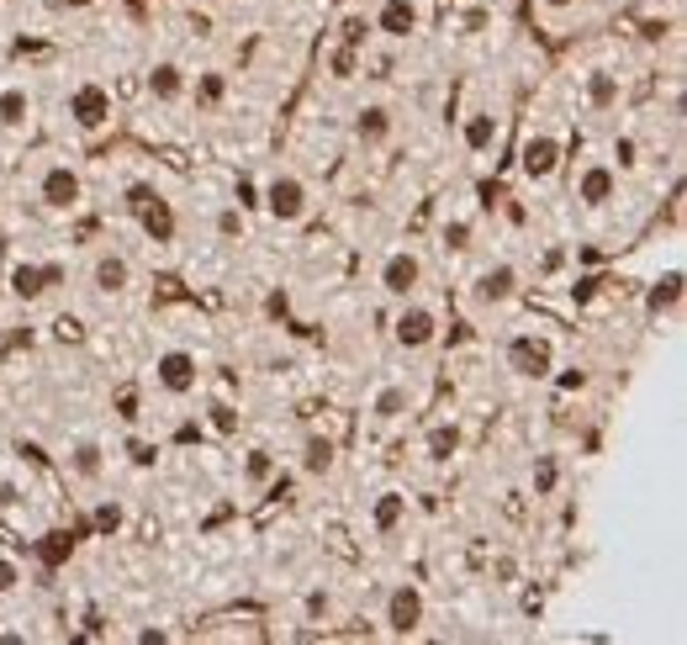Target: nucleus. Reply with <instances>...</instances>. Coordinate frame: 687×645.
<instances>
[{
  "mask_svg": "<svg viewBox=\"0 0 687 645\" xmlns=\"http://www.w3.org/2000/svg\"><path fill=\"white\" fill-rule=\"evenodd\" d=\"M127 212H133V223L143 228L148 244H159V249L175 244L180 217H175V201L164 196L159 186H148V180H133V186H127Z\"/></svg>",
  "mask_w": 687,
  "mask_h": 645,
  "instance_id": "obj_1",
  "label": "nucleus"
},
{
  "mask_svg": "<svg viewBox=\"0 0 687 645\" xmlns=\"http://www.w3.org/2000/svg\"><path fill=\"white\" fill-rule=\"evenodd\" d=\"M259 207H265L275 223H302V217L312 212V191H307V180L302 175H291V170H281V175H270L265 180V191H259Z\"/></svg>",
  "mask_w": 687,
  "mask_h": 645,
  "instance_id": "obj_2",
  "label": "nucleus"
},
{
  "mask_svg": "<svg viewBox=\"0 0 687 645\" xmlns=\"http://www.w3.org/2000/svg\"><path fill=\"white\" fill-rule=\"evenodd\" d=\"M423 619H429V598H423V587L418 582H397L392 593H386V608H381L386 635H418Z\"/></svg>",
  "mask_w": 687,
  "mask_h": 645,
  "instance_id": "obj_3",
  "label": "nucleus"
},
{
  "mask_svg": "<svg viewBox=\"0 0 687 645\" xmlns=\"http://www.w3.org/2000/svg\"><path fill=\"white\" fill-rule=\"evenodd\" d=\"M37 201H43L48 212H74L85 201V180L74 164H48L43 175H37Z\"/></svg>",
  "mask_w": 687,
  "mask_h": 645,
  "instance_id": "obj_4",
  "label": "nucleus"
},
{
  "mask_svg": "<svg viewBox=\"0 0 687 645\" xmlns=\"http://www.w3.org/2000/svg\"><path fill=\"white\" fill-rule=\"evenodd\" d=\"M571 196L582 201V207H608V201L619 196V170L608 159H582L577 164V180H571Z\"/></svg>",
  "mask_w": 687,
  "mask_h": 645,
  "instance_id": "obj_5",
  "label": "nucleus"
},
{
  "mask_svg": "<svg viewBox=\"0 0 687 645\" xmlns=\"http://www.w3.org/2000/svg\"><path fill=\"white\" fill-rule=\"evenodd\" d=\"M69 122L80 127V133H101L111 122V90L101 80H80L69 90Z\"/></svg>",
  "mask_w": 687,
  "mask_h": 645,
  "instance_id": "obj_6",
  "label": "nucleus"
},
{
  "mask_svg": "<svg viewBox=\"0 0 687 645\" xmlns=\"http://www.w3.org/2000/svg\"><path fill=\"white\" fill-rule=\"evenodd\" d=\"M376 286H381L392 302H407V297L423 286V260H418L413 249H392V254L381 260V270H376Z\"/></svg>",
  "mask_w": 687,
  "mask_h": 645,
  "instance_id": "obj_7",
  "label": "nucleus"
},
{
  "mask_svg": "<svg viewBox=\"0 0 687 645\" xmlns=\"http://www.w3.org/2000/svg\"><path fill=\"white\" fill-rule=\"evenodd\" d=\"M508 371L524 376V381H545V376L555 371L550 339H540V334H513V339H508Z\"/></svg>",
  "mask_w": 687,
  "mask_h": 645,
  "instance_id": "obj_8",
  "label": "nucleus"
},
{
  "mask_svg": "<svg viewBox=\"0 0 687 645\" xmlns=\"http://www.w3.org/2000/svg\"><path fill=\"white\" fill-rule=\"evenodd\" d=\"M561 154H566L561 138L540 127V133H529L524 149H518V170H524V180H534V186H545V180L561 170Z\"/></svg>",
  "mask_w": 687,
  "mask_h": 645,
  "instance_id": "obj_9",
  "label": "nucleus"
},
{
  "mask_svg": "<svg viewBox=\"0 0 687 645\" xmlns=\"http://www.w3.org/2000/svg\"><path fill=\"white\" fill-rule=\"evenodd\" d=\"M154 381H159V392H170V397H191L201 386V365H196L191 349H164L154 360Z\"/></svg>",
  "mask_w": 687,
  "mask_h": 645,
  "instance_id": "obj_10",
  "label": "nucleus"
},
{
  "mask_svg": "<svg viewBox=\"0 0 687 645\" xmlns=\"http://www.w3.org/2000/svg\"><path fill=\"white\" fill-rule=\"evenodd\" d=\"M392 339L397 349H407V355H418V349H429L439 339V318H434V307H418V302H407L397 318H392Z\"/></svg>",
  "mask_w": 687,
  "mask_h": 645,
  "instance_id": "obj_11",
  "label": "nucleus"
},
{
  "mask_svg": "<svg viewBox=\"0 0 687 645\" xmlns=\"http://www.w3.org/2000/svg\"><path fill=\"white\" fill-rule=\"evenodd\" d=\"M370 27H376L381 38H392V43H407V38H418V27H423V6L418 0H381V11L370 16Z\"/></svg>",
  "mask_w": 687,
  "mask_h": 645,
  "instance_id": "obj_12",
  "label": "nucleus"
},
{
  "mask_svg": "<svg viewBox=\"0 0 687 645\" xmlns=\"http://www.w3.org/2000/svg\"><path fill=\"white\" fill-rule=\"evenodd\" d=\"M518 297V270L513 265H487L471 281V302L476 307H508Z\"/></svg>",
  "mask_w": 687,
  "mask_h": 645,
  "instance_id": "obj_13",
  "label": "nucleus"
},
{
  "mask_svg": "<svg viewBox=\"0 0 687 645\" xmlns=\"http://www.w3.org/2000/svg\"><path fill=\"white\" fill-rule=\"evenodd\" d=\"M90 286H96L101 297H122V291L133 286V265H127V254H117V249L96 254V265H90Z\"/></svg>",
  "mask_w": 687,
  "mask_h": 645,
  "instance_id": "obj_14",
  "label": "nucleus"
},
{
  "mask_svg": "<svg viewBox=\"0 0 687 645\" xmlns=\"http://www.w3.org/2000/svg\"><path fill=\"white\" fill-rule=\"evenodd\" d=\"M148 96H154L159 106H175L180 96H185V85H191V75L175 64V59H159V64H148Z\"/></svg>",
  "mask_w": 687,
  "mask_h": 645,
  "instance_id": "obj_15",
  "label": "nucleus"
},
{
  "mask_svg": "<svg viewBox=\"0 0 687 645\" xmlns=\"http://www.w3.org/2000/svg\"><path fill=\"white\" fill-rule=\"evenodd\" d=\"M392 106H381V101H370L355 112V143H365V149H381L386 138H392Z\"/></svg>",
  "mask_w": 687,
  "mask_h": 645,
  "instance_id": "obj_16",
  "label": "nucleus"
},
{
  "mask_svg": "<svg viewBox=\"0 0 687 645\" xmlns=\"http://www.w3.org/2000/svg\"><path fill=\"white\" fill-rule=\"evenodd\" d=\"M32 122V90L27 85H0V127L6 133H22Z\"/></svg>",
  "mask_w": 687,
  "mask_h": 645,
  "instance_id": "obj_17",
  "label": "nucleus"
},
{
  "mask_svg": "<svg viewBox=\"0 0 687 645\" xmlns=\"http://www.w3.org/2000/svg\"><path fill=\"white\" fill-rule=\"evenodd\" d=\"M43 291H48V265H32V260H16L11 265V297L37 302Z\"/></svg>",
  "mask_w": 687,
  "mask_h": 645,
  "instance_id": "obj_18",
  "label": "nucleus"
},
{
  "mask_svg": "<svg viewBox=\"0 0 687 645\" xmlns=\"http://www.w3.org/2000/svg\"><path fill=\"white\" fill-rule=\"evenodd\" d=\"M402 519H407V497L402 492H381L376 503H370V529H376V534L402 529Z\"/></svg>",
  "mask_w": 687,
  "mask_h": 645,
  "instance_id": "obj_19",
  "label": "nucleus"
},
{
  "mask_svg": "<svg viewBox=\"0 0 687 645\" xmlns=\"http://www.w3.org/2000/svg\"><path fill=\"white\" fill-rule=\"evenodd\" d=\"M460 143H466L471 154H487L497 143V117L492 112H471L466 122H460Z\"/></svg>",
  "mask_w": 687,
  "mask_h": 645,
  "instance_id": "obj_20",
  "label": "nucleus"
},
{
  "mask_svg": "<svg viewBox=\"0 0 687 645\" xmlns=\"http://www.w3.org/2000/svg\"><path fill=\"white\" fill-rule=\"evenodd\" d=\"M619 96H624V80L619 75H608V69H592V75H587V106H592V112L619 106Z\"/></svg>",
  "mask_w": 687,
  "mask_h": 645,
  "instance_id": "obj_21",
  "label": "nucleus"
},
{
  "mask_svg": "<svg viewBox=\"0 0 687 645\" xmlns=\"http://www.w3.org/2000/svg\"><path fill=\"white\" fill-rule=\"evenodd\" d=\"M69 471L80 476V482H96V476L106 471V450L96 445V439H80V445L69 450Z\"/></svg>",
  "mask_w": 687,
  "mask_h": 645,
  "instance_id": "obj_22",
  "label": "nucleus"
},
{
  "mask_svg": "<svg viewBox=\"0 0 687 645\" xmlns=\"http://www.w3.org/2000/svg\"><path fill=\"white\" fill-rule=\"evenodd\" d=\"M407 408H413V397H407V386H381V392L370 397V418H376V423H397Z\"/></svg>",
  "mask_w": 687,
  "mask_h": 645,
  "instance_id": "obj_23",
  "label": "nucleus"
},
{
  "mask_svg": "<svg viewBox=\"0 0 687 645\" xmlns=\"http://www.w3.org/2000/svg\"><path fill=\"white\" fill-rule=\"evenodd\" d=\"M682 302V270H666L661 281L645 291V312H677Z\"/></svg>",
  "mask_w": 687,
  "mask_h": 645,
  "instance_id": "obj_24",
  "label": "nucleus"
},
{
  "mask_svg": "<svg viewBox=\"0 0 687 645\" xmlns=\"http://www.w3.org/2000/svg\"><path fill=\"white\" fill-rule=\"evenodd\" d=\"M185 90L196 96V106H222V101H228V75H222V69H201Z\"/></svg>",
  "mask_w": 687,
  "mask_h": 645,
  "instance_id": "obj_25",
  "label": "nucleus"
},
{
  "mask_svg": "<svg viewBox=\"0 0 687 645\" xmlns=\"http://www.w3.org/2000/svg\"><path fill=\"white\" fill-rule=\"evenodd\" d=\"M460 439H466V434H460V423H434V429H429V460H439V466H444V460H455L460 455Z\"/></svg>",
  "mask_w": 687,
  "mask_h": 645,
  "instance_id": "obj_26",
  "label": "nucleus"
},
{
  "mask_svg": "<svg viewBox=\"0 0 687 645\" xmlns=\"http://www.w3.org/2000/svg\"><path fill=\"white\" fill-rule=\"evenodd\" d=\"M302 471L307 476H328L333 471V439H323V434L307 439V445H302Z\"/></svg>",
  "mask_w": 687,
  "mask_h": 645,
  "instance_id": "obj_27",
  "label": "nucleus"
},
{
  "mask_svg": "<svg viewBox=\"0 0 687 645\" xmlns=\"http://www.w3.org/2000/svg\"><path fill=\"white\" fill-rule=\"evenodd\" d=\"M275 471H281V460H275L270 450H249V455H244V482H249V487H265Z\"/></svg>",
  "mask_w": 687,
  "mask_h": 645,
  "instance_id": "obj_28",
  "label": "nucleus"
},
{
  "mask_svg": "<svg viewBox=\"0 0 687 645\" xmlns=\"http://www.w3.org/2000/svg\"><path fill=\"white\" fill-rule=\"evenodd\" d=\"M370 32H376V27H370V16L349 11L344 22H339V43H344V48H365V38H370Z\"/></svg>",
  "mask_w": 687,
  "mask_h": 645,
  "instance_id": "obj_29",
  "label": "nucleus"
},
{
  "mask_svg": "<svg viewBox=\"0 0 687 645\" xmlns=\"http://www.w3.org/2000/svg\"><path fill=\"white\" fill-rule=\"evenodd\" d=\"M90 519H96V529H101V534H117V529L127 524V508L117 503V497H101V503H96V513H90Z\"/></svg>",
  "mask_w": 687,
  "mask_h": 645,
  "instance_id": "obj_30",
  "label": "nucleus"
},
{
  "mask_svg": "<svg viewBox=\"0 0 687 645\" xmlns=\"http://www.w3.org/2000/svg\"><path fill=\"white\" fill-rule=\"evenodd\" d=\"M328 69H333V80H355V69H360V48H333L328 53Z\"/></svg>",
  "mask_w": 687,
  "mask_h": 645,
  "instance_id": "obj_31",
  "label": "nucleus"
},
{
  "mask_svg": "<svg viewBox=\"0 0 687 645\" xmlns=\"http://www.w3.org/2000/svg\"><path fill=\"white\" fill-rule=\"evenodd\" d=\"M608 154H614L608 164H614V170L624 175V170H635V164H640V143L629 138V133H619V138H614V149H608Z\"/></svg>",
  "mask_w": 687,
  "mask_h": 645,
  "instance_id": "obj_32",
  "label": "nucleus"
},
{
  "mask_svg": "<svg viewBox=\"0 0 687 645\" xmlns=\"http://www.w3.org/2000/svg\"><path fill=\"white\" fill-rule=\"evenodd\" d=\"M439 238H444V249H471V223H466V217H450V223H444L439 228Z\"/></svg>",
  "mask_w": 687,
  "mask_h": 645,
  "instance_id": "obj_33",
  "label": "nucleus"
},
{
  "mask_svg": "<svg viewBox=\"0 0 687 645\" xmlns=\"http://www.w3.org/2000/svg\"><path fill=\"white\" fill-rule=\"evenodd\" d=\"M244 228H249L244 207H222L217 212V238H244Z\"/></svg>",
  "mask_w": 687,
  "mask_h": 645,
  "instance_id": "obj_34",
  "label": "nucleus"
},
{
  "mask_svg": "<svg viewBox=\"0 0 687 645\" xmlns=\"http://www.w3.org/2000/svg\"><path fill=\"white\" fill-rule=\"evenodd\" d=\"M53 339L59 344H85V323L74 318V312H59V318H53Z\"/></svg>",
  "mask_w": 687,
  "mask_h": 645,
  "instance_id": "obj_35",
  "label": "nucleus"
},
{
  "mask_svg": "<svg viewBox=\"0 0 687 645\" xmlns=\"http://www.w3.org/2000/svg\"><path fill=\"white\" fill-rule=\"evenodd\" d=\"M302 614H307L312 624H318V619H328V614H333V593H328V587H312V593L302 598Z\"/></svg>",
  "mask_w": 687,
  "mask_h": 645,
  "instance_id": "obj_36",
  "label": "nucleus"
},
{
  "mask_svg": "<svg viewBox=\"0 0 687 645\" xmlns=\"http://www.w3.org/2000/svg\"><path fill=\"white\" fill-rule=\"evenodd\" d=\"M16 587H22V561H16V556H6V550H0V598H11Z\"/></svg>",
  "mask_w": 687,
  "mask_h": 645,
  "instance_id": "obj_37",
  "label": "nucleus"
},
{
  "mask_svg": "<svg viewBox=\"0 0 687 645\" xmlns=\"http://www.w3.org/2000/svg\"><path fill=\"white\" fill-rule=\"evenodd\" d=\"M207 423H212L217 434H238V423H244V418H238V413L228 408V402H217V408L207 413Z\"/></svg>",
  "mask_w": 687,
  "mask_h": 645,
  "instance_id": "obj_38",
  "label": "nucleus"
},
{
  "mask_svg": "<svg viewBox=\"0 0 687 645\" xmlns=\"http://www.w3.org/2000/svg\"><path fill=\"white\" fill-rule=\"evenodd\" d=\"M127 460H133L138 471H148V466H154V460H159V450L148 445V439H133V445H127Z\"/></svg>",
  "mask_w": 687,
  "mask_h": 645,
  "instance_id": "obj_39",
  "label": "nucleus"
},
{
  "mask_svg": "<svg viewBox=\"0 0 687 645\" xmlns=\"http://www.w3.org/2000/svg\"><path fill=\"white\" fill-rule=\"evenodd\" d=\"M555 460H540V466H534V497H545V492H555Z\"/></svg>",
  "mask_w": 687,
  "mask_h": 645,
  "instance_id": "obj_40",
  "label": "nucleus"
},
{
  "mask_svg": "<svg viewBox=\"0 0 687 645\" xmlns=\"http://www.w3.org/2000/svg\"><path fill=\"white\" fill-rule=\"evenodd\" d=\"M233 207H259V186H249V180H238V186H233Z\"/></svg>",
  "mask_w": 687,
  "mask_h": 645,
  "instance_id": "obj_41",
  "label": "nucleus"
},
{
  "mask_svg": "<svg viewBox=\"0 0 687 645\" xmlns=\"http://www.w3.org/2000/svg\"><path fill=\"white\" fill-rule=\"evenodd\" d=\"M117 418H122V423H138V418H143V413H138V392H122V397H117Z\"/></svg>",
  "mask_w": 687,
  "mask_h": 645,
  "instance_id": "obj_42",
  "label": "nucleus"
},
{
  "mask_svg": "<svg viewBox=\"0 0 687 645\" xmlns=\"http://www.w3.org/2000/svg\"><path fill=\"white\" fill-rule=\"evenodd\" d=\"M16 455L32 460V466H48V455H43V445H37V439H16Z\"/></svg>",
  "mask_w": 687,
  "mask_h": 645,
  "instance_id": "obj_43",
  "label": "nucleus"
},
{
  "mask_svg": "<svg viewBox=\"0 0 687 645\" xmlns=\"http://www.w3.org/2000/svg\"><path fill=\"white\" fill-rule=\"evenodd\" d=\"M555 386H561V392H587V371H561Z\"/></svg>",
  "mask_w": 687,
  "mask_h": 645,
  "instance_id": "obj_44",
  "label": "nucleus"
},
{
  "mask_svg": "<svg viewBox=\"0 0 687 645\" xmlns=\"http://www.w3.org/2000/svg\"><path fill=\"white\" fill-rule=\"evenodd\" d=\"M540 6H545L550 16H566V11H577V0H540Z\"/></svg>",
  "mask_w": 687,
  "mask_h": 645,
  "instance_id": "obj_45",
  "label": "nucleus"
},
{
  "mask_svg": "<svg viewBox=\"0 0 687 645\" xmlns=\"http://www.w3.org/2000/svg\"><path fill=\"white\" fill-rule=\"evenodd\" d=\"M291 302H286V291H270V302H265V312H275V318H281Z\"/></svg>",
  "mask_w": 687,
  "mask_h": 645,
  "instance_id": "obj_46",
  "label": "nucleus"
},
{
  "mask_svg": "<svg viewBox=\"0 0 687 645\" xmlns=\"http://www.w3.org/2000/svg\"><path fill=\"white\" fill-rule=\"evenodd\" d=\"M164 640H170L164 630H143V635H138V645H164Z\"/></svg>",
  "mask_w": 687,
  "mask_h": 645,
  "instance_id": "obj_47",
  "label": "nucleus"
},
{
  "mask_svg": "<svg viewBox=\"0 0 687 645\" xmlns=\"http://www.w3.org/2000/svg\"><path fill=\"white\" fill-rule=\"evenodd\" d=\"M59 6H64V11H90L96 0H59Z\"/></svg>",
  "mask_w": 687,
  "mask_h": 645,
  "instance_id": "obj_48",
  "label": "nucleus"
},
{
  "mask_svg": "<svg viewBox=\"0 0 687 645\" xmlns=\"http://www.w3.org/2000/svg\"><path fill=\"white\" fill-rule=\"evenodd\" d=\"M11 355V334H0V360H6Z\"/></svg>",
  "mask_w": 687,
  "mask_h": 645,
  "instance_id": "obj_49",
  "label": "nucleus"
},
{
  "mask_svg": "<svg viewBox=\"0 0 687 645\" xmlns=\"http://www.w3.org/2000/svg\"><path fill=\"white\" fill-rule=\"evenodd\" d=\"M656 6H672V0H656Z\"/></svg>",
  "mask_w": 687,
  "mask_h": 645,
  "instance_id": "obj_50",
  "label": "nucleus"
}]
</instances>
